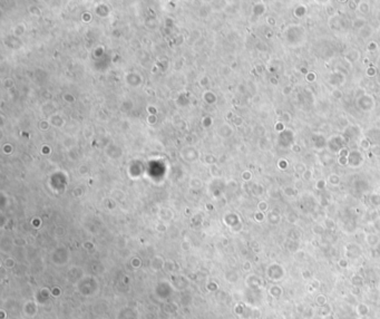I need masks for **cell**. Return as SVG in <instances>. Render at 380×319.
I'll use <instances>...</instances> for the list:
<instances>
[{"instance_id": "1", "label": "cell", "mask_w": 380, "mask_h": 319, "mask_svg": "<svg viewBox=\"0 0 380 319\" xmlns=\"http://www.w3.org/2000/svg\"><path fill=\"white\" fill-rule=\"evenodd\" d=\"M307 39V31L302 25L292 24L288 26L286 30V40L289 46L298 47L305 42Z\"/></svg>"}, {"instance_id": "2", "label": "cell", "mask_w": 380, "mask_h": 319, "mask_svg": "<svg viewBox=\"0 0 380 319\" xmlns=\"http://www.w3.org/2000/svg\"><path fill=\"white\" fill-rule=\"evenodd\" d=\"M356 105L358 107L359 111L364 112V113H368V112L373 111V108L376 107V100L375 97L371 94H365L360 97L357 98Z\"/></svg>"}, {"instance_id": "3", "label": "cell", "mask_w": 380, "mask_h": 319, "mask_svg": "<svg viewBox=\"0 0 380 319\" xmlns=\"http://www.w3.org/2000/svg\"><path fill=\"white\" fill-rule=\"evenodd\" d=\"M346 146V141H344L342 135H332L327 140V150L329 152L333 153L334 155H338L341 148Z\"/></svg>"}, {"instance_id": "4", "label": "cell", "mask_w": 380, "mask_h": 319, "mask_svg": "<svg viewBox=\"0 0 380 319\" xmlns=\"http://www.w3.org/2000/svg\"><path fill=\"white\" fill-rule=\"evenodd\" d=\"M294 139H295V136H294L293 131L289 130V128H286L283 132L279 133V135H277V144H279L280 147H282V148L291 147L292 144L295 143V142H294Z\"/></svg>"}, {"instance_id": "5", "label": "cell", "mask_w": 380, "mask_h": 319, "mask_svg": "<svg viewBox=\"0 0 380 319\" xmlns=\"http://www.w3.org/2000/svg\"><path fill=\"white\" fill-rule=\"evenodd\" d=\"M365 161V156L361 153V151L353 148L352 151H350L349 156H348V166L352 167V169H357L360 167L362 165Z\"/></svg>"}, {"instance_id": "6", "label": "cell", "mask_w": 380, "mask_h": 319, "mask_svg": "<svg viewBox=\"0 0 380 319\" xmlns=\"http://www.w3.org/2000/svg\"><path fill=\"white\" fill-rule=\"evenodd\" d=\"M344 82H346V75L343 74V72L339 69L336 72H332L328 77V83L334 88H339V86L343 85Z\"/></svg>"}, {"instance_id": "7", "label": "cell", "mask_w": 380, "mask_h": 319, "mask_svg": "<svg viewBox=\"0 0 380 319\" xmlns=\"http://www.w3.org/2000/svg\"><path fill=\"white\" fill-rule=\"evenodd\" d=\"M318 157H319V161L322 165H325V166H331L334 162H336V158H334V154L325 148L323 151H319L318 153Z\"/></svg>"}, {"instance_id": "8", "label": "cell", "mask_w": 380, "mask_h": 319, "mask_svg": "<svg viewBox=\"0 0 380 319\" xmlns=\"http://www.w3.org/2000/svg\"><path fill=\"white\" fill-rule=\"evenodd\" d=\"M327 140L328 139H325V136L321 133H313L311 136V141L318 152L327 148Z\"/></svg>"}, {"instance_id": "9", "label": "cell", "mask_w": 380, "mask_h": 319, "mask_svg": "<svg viewBox=\"0 0 380 319\" xmlns=\"http://www.w3.org/2000/svg\"><path fill=\"white\" fill-rule=\"evenodd\" d=\"M328 24H329V27H330L331 30L340 31L344 28V20L340 16H338V15L329 17Z\"/></svg>"}, {"instance_id": "10", "label": "cell", "mask_w": 380, "mask_h": 319, "mask_svg": "<svg viewBox=\"0 0 380 319\" xmlns=\"http://www.w3.org/2000/svg\"><path fill=\"white\" fill-rule=\"evenodd\" d=\"M344 58H346V60L349 61L350 64H355V63H357L361 58V53L358 49L352 48V49L348 50L347 53L344 54Z\"/></svg>"}, {"instance_id": "11", "label": "cell", "mask_w": 380, "mask_h": 319, "mask_svg": "<svg viewBox=\"0 0 380 319\" xmlns=\"http://www.w3.org/2000/svg\"><path fill=\"white\" fill-rule=\"evenodd\" d=\"M367 139L369 140L370 142H375V144H378V142H380V130L377 128H371L369 130V132L367 133Z\"/></svg>"}, {"instance_id": "12", "label": "cell", "mask_w": 380, "mask_h": 319, "mask_svg": "<svg viewBox=\"0 0 380 319\" xmlns=\"http://www.w3.org/2000/svg\"><path fill=\"white\" fill-rule=\"evenodd\" d=\"M368 25L367 24V20L365 19L364 17H356L355 19L352 20V27L355 29H358V30H361L364 27Z\"/></svg>"}, {"instance_id": "13", "label": "cell", "mask_w": 380, "mask_h": 319, "mask_svg": "<svg viewBox=\"0 0 380 319\" xmlns=\"http://www.w3.org/2000/svg\"><path fill=\"white\" fill-rule=\"evenodd\" d=\"M307 11H308V8H307V6H304V5H299V6H297V7L294 8L293 14H294V16L297 17V18L301 19V18H303V17H304L305 15H307Z\"/></svg>"}, {"instance_id": "14", "label": "cell", "mask_w": 380, "mask_h": 319, "mask_svg": "<svg viewBox=\"0 0 380 319\" xmlns=\"http://www.w3.org/2000/svg\"><path fill=\"white\" fill-rule=\"evenodd\" d=\"M358 10L360 14H369L370 11V3L368 1H359L358 2Z\"/></svg>"}, {"instance_id": "15", "label": "cell", "mask_w": 380, "mask_h": 319, "mask_svg": "<svg viewBox=\"0 0 380 319\" xmlns=\"http://www.w3.org/2000/svg\"><path fill=\"white\" fill-rule=\"evenodd\" d=\"M359 146L362 151H369L372 146V143L367 137H362L359 140Z\"/></svg>"}, {"instance_id": "16", "label": "cell", "mask_w": 380, "mask_h": 319, "mask_svg": "<svg viewBox=\"0 0 380 319\" xmlns=\"http://www.w3.org/2000/svg\"><path fill=\"white\" fill-rule=\"evenodd\" d=\"M293 169L297 174H301V175L307 171V166H305V164L302 163V162H298V163L294 164Z\"/></svg>"}, {"instance_id": "17", "label": "cell", "mask_w": 380, "mask_h": 319, "mask_svg": "<svg viewBox=\"0 0 380 319\" xmlns=\"http://www.w3.org/2000/svg\"><path fill=\"white\" fill-rule=\"evenodd\" d=\"M360 36L362 37V38H369L370 36H371V33H372V28L370 27L369 25H367L366 27H364L362 28V29H361L360 30Z\"/></svg>"}, {"instance_id": "18", "label": "cell", "mask_w": 380, "mask_h": 319, "mask_svg": "<svg viewBox=\"0 0 380 319\" xmlns=\"http://www.w3.org/2000/svg\"><path fill=\"white\" fill-rule=\"evenodd\" d=\"M338 124L340 125V127H342L343 130H347L348 127L350 126V122L349 119L347 118L346 116H340L338 119Z\"/></svg>"}, {"instance_id": "19", "label": "cell", "mask_w": 380, "mask_h": 319, "mask_svg": "<svg viewBox=\"0 0 380 319\" xmlns=\"http://www.w3.org/2000/svg\"><path fill=\"white\" fill-rule=\"evenodd\" d=\"M331 96H332L334 100H340L343 98V93H342V91L340 88H333L332 92H331Z\"/></svg>"}, {"instance_id": "20", "label": "cell", "mask_w": 380, "mask_h": 319, "mask_svg": "<svg viewBox=\"0 0 380 319\" xmlns=\"http://www.w3.org/2000/svg\"><path fill=\"white\" fill-rule=\"evenodd\" d=\"M291 119H292V116H291V114L289 113V112H283L282 115L279 117V121H281V122L284 123V124L290 123V122H291Z\"/></svg>"}, {"instance_id": "21", "label": "cell", "mask_w": 380, "mask_h": 319, "mask_svg": "<svg viewBox=\"0 0 380 319\" xmlns=\"http://www.w3.org/2000/svg\"><path fill=\"white\" fill-rule=\"evenodd\" d=\"M377 73H378V70H377V67H373V66H369L368 67V68H367L366 69V75H367V77H375L376 75H377Z\"/></svg>"}, {"instance_id": "22", "label": "cell", "mask_w": 380, "mask_h": 319, "mask_svg": "<svg viewBox=\"0 0 380 319\" xmlns=\"http://www.w3.org/2000/svg\"><path fill=\"white\" fill-rule=\"evenodd\" d=\"M329 182H330L331 184H333V185H338V184L340 183V178H339V175L334 174V173L330 174L329 175Z\"/></svg>"}, {"instance_id": "23", "label": "cell", "mask_w": 380, "mask_h": 319, "mask_svg": "<svg viewBox=\"0 0 380 319\" xmlns=\"http://www.w3.org/2000/svg\"><path fill=\"white\" fill-rule=\"evenodd\" d=\"M304 78L308 83H314V82L317 81V74L314 72H309L308 74L304 76Z\"/></svg>"}, {"instance_id": "24", "label": "cell", "mask_w": 380, "mask_h": 319, "mask_svg": "<svg viewBox=\"0 0 380 319\" xmlns=\"http://www.w3.org/2000/svg\"><path fill=\"white\" fill-rule=\"evenodd\" d=\"M292 92H293V87H292L291 84L283 86L282 89H281V93H282V95H284V96H289Z\"/></svg>"}, {"instance_id": "25", "label": "cell", "mask_w": 380, "mask_h": 319, "mask_svg": "<svg viewBox=\"0 0 380 319\" xmlns=\"http://www.w3.org/2000/svg\"><path fill=\"white\" fill-rule=\"evenodd\" d=\"M370 153L372 154V156H380V144H372Z\"/></svg>"}, {"instance_id": "26", "label": "cell", "mask_w": 380, "mask_h": 319, "mask_svg": "<svg viewBox=\"0 0 380 319\" xmlns=\"http://www.w3.org/2000/svg\"><path fill=\"white\" fill-rule=\"evenodd\" d=\"M274 130L277 131V133H281V132H283V131L286 130V124L282 123L281 121H277L274 125Z\"/></svg>"}, {"instance_id": "27", "label": "cell", "mask_w": 380, "mask_h": 319, "mask_svg": "<svg viewBox=\"0 0 380 319\" xmlns=\"http://www.w3.org/2000/svg\"><path fill=\"white\" fill-rule=\"evenodd\" d=\"M277 166H279V169L280 170H286L288 169V166H289V162H288V160H286V158H281L280 161L277 162Z\"/></svg>"}, {"instance_id": "28", "label": "cell", "mask_w": 380, "mask_h": 319, "mask_svg": "<svg viewBox=\"0 0 380 319\" xmlns=\"http://www.w3.org/2000/svg\"><path fill=\"white\" fill-rule=\"evenodd\" d=\"M367 50H368V51H371V53L378 50V44L376 42H370L369 44L367 45Z\"/></svg>"}, {"instance_id": "29", "label": "cell", "mask_w": 380, "mask_h": 319, "mask_svg": "<svg viewBox=\"0 0 380 319\" xmlns=\"http://www.w3.org/2000/svg\"><path fill=\"white\" fill-rule=\"evenodd\" d=\"M290 150H291V152L295 153V154H299V153H301V151H302V147H301V145H300L299 143H294V144H292V146L290 147Z\"/></svg>"}, {"instance_id": "30", "label": "cell", "mask_w": 380, "mask_h": 319, "mask_svg": "<svg viewBox=\"0 0 380 319\" xmlns=\"http://www.w3.org/2000/svg\"><path fill=\"white\" fill-rule=\"evenodd\" d=\"M325 11H327V14L329 15V17L336 16V15H337L334 6H325Z\"/></svg>"}, {"instance_id": "31", "label": "cell", "mask_w": 380, "mask_h": 319, "mask_svg": "<svg viewBox=\"0 0 380 319\" xmlns=\"http://www.w3.org/2000/svg\"><path fill=\"white\" fill-rule=\"evenodd\" d=\"M349 153H350V150L348 148L347 146H344L343 148L340 150V152L338 153V156H341V157H348L349 156Z\"/></svg>"}, {"instance_id": "32", "label": "cell", "mask_w": 380, "mask_h": 319, "mask_svg": "<svg viewBox=\"0 0 380 319\" xmlns=\"http://www.w3.org/2000/svg\"><path fill=\"white\" fill-rule=\"evenodd\" d=\"M370 200L375 206H380V194H372L370 197Z\"/></svg>"}, {"instance_id": "33", "label": "cell", "mask_w": 380, "mask_h": 319, "mask_svg": "<svg viewBox=\"0 0 380 319\" xmlns=\"http://www.w3.org/2000/svg\"><path fill=\"white\" fill-rule=\"evenodd\" d=\"M302 178L304 181H310L311 178H312V171H311V170H307V171L302 174Z\"/></svg>"}, {"instance_id": "34", "label": "cell", "mask_w": 380, "mask_h": 319, "mask_svg": "<svg viewBox=\"0 0 380 319\" xmlns=\"http://www.w3.org/2000/svg\"><path fill=\"white\" fill-rule=\"evenodd\" d=\"M338 162L341 166H347L348 165V157H341V156H338Z\"/></svg>"}, {"instance_id": "35", "label": "cell", "mask_w": 380, "mask_h": 319, "mask_svg": "<svg viewBox=\"0 0 380 319\" xmlns=\"http://www.w3.org/2000/svg\"><path fill=\"white\" fill-rule=\"evenodd\" d=\"M348 7L352 10H356V9H358V2L357 1H348Z\"/></svg>"}, {"instance_id": "36", "label": "cell", "mask_w": 380, "mask_h": 319, "mask_svg": "<svg viewBox=\"0 0 380 319\" xmlns=\"http://www.w3.org/2000/svg\"><path fill=\"white\" fill-rule=\"evenodd\" d=\"M317 188H318V189H323V188H325V181L322 180V179L317 181Z\"/></svg>"}, {"instance_id": "37", "label": "cell", "mask_w": 380, "mask_h": 319, "mask_svg": "<svg viewBox=\"0 0 380 319\" xmlns=\"http://www.w3.org/2000/svg\"><path fill=\"white\" fill-rule=\"evenodd\" d=\"M266 21H268V24H269V25H271V26H274L275 24H277V20H275L274 17H268Z\"/></svg>"}, {"instance_id": "38", "label": "cell", "mask_w": 380, "mask_h": 319, "mask_svg": "<svg viewBox=\"0 0 380 319\" xmlns=\"http://www.w3.org/2000/svg\"><path fill=\"white\" fill-rule=\"evenodd\" d=\"M310 72V70L308 69V67H305V66H302L301 67V68H300V73H301V74H302V75H307V74H308V73Z\"/></svg>"}, {"instance_id": "39", "label": "cell", "mask_w": 380, "mask_h": 319, "mask_svg": "<svg viewBox=\"0 0 380 319\" xmlns=\"http://www.w3.org/2000/svg\"><path fill=\"white\" fill-rule=\"evenodd\" d=\"M270 82H271V84L272 85H274V86H277V85H279V79H277V77H271Z\"/></svg>"}, {"instance_id": "40", "label": "cell", "mask_w": 380, "mask_h": 319, "mask_svg": "<svg viewBox=\"0 0 380 319\" xmlns=\"http://www.w3.org/2000/svg\"><path fill=\"white\" fill-rule=\"evenodd\" d=\"M284 192H286V194H288V195H293L294 194L293 189H292V188H286V189H284Z\"/></svg>"}, {"instance_id": "41", "label": "cell", "mask_w": 380, "mask_h": 319, "mask_svg": "<svg viewBox=\"0 0 380 319\" xmlns=\"http://www.w3.org/2000/svg\"><path fill=\"white\" fill-rule=\"evenodd\" d=\"M275 113H277V116L280 117L281 115H282V114H283V111H282V109H280V108H277V109H275Z\"/></svg>"}, {"instance_id": "42", "label": "cell", "mask_w": 380, "mask_h": 319, "mask_svg": "<svg viewBox=\"0 0 380 319\" xmlns=\"http://www.w3.org/2000/svg\"><path fill=\"white\" fill-rule=\"evenodd\" d=\"M377 65H378V68H380V56L377 58Z\"/></svg>"}]
</instances>
